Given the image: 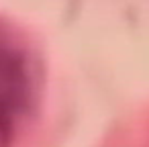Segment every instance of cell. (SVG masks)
<instances>
[{
	"mask_svg": "<svg viewBox=\"0 0 149 147\" xmlns=\"http://www.w3.org/2000/svg\"><path fill=\"white\" fill-rule=\"evenodd\" d=\"M35 98V78L27 53L0 39V147H10Z\"/></svg>",
	"mask_w": 149,
	"mask_h": 147,
	"instance_id": "1",
	"label": "cell"
}]
</instances>
